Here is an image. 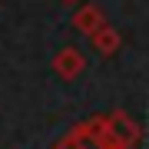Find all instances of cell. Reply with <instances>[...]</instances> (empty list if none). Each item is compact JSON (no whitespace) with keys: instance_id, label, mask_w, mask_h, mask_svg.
<instances>
[{"instance_id":"obj_1","label":"cell","mask_w":149,"mask_h":149,"mask_svg":"<svg viewBox=\"0 0 149 149\" xmlns=\"http://www.w3.org/2000/svg\"><path fill=\"white\" fill-rule=\"evenodd\" d=\"M106 129H109V136L116 139L123 149H136V143L143 139V126H139L129 113H123V109H113L106 116Z\"/></svg>"},{"instance_id":"obj_2","label":"cell","mask_w":149,"mask_h":149,"mask_svg":"<svg viewBox=\"0 0 149 149\" xmlns=\"http://www.w3.org/2000/svg\"><path fill=\"white\" fill-rule=\"evenodd\" d=\"M83 70H86V56H83L76 47H63V50L53 56V73L60 76V80H76Z\"/></svg>"},{"instance_id":"obj_3","label":"cell","mask_w":149,"mask_h":149,"mask_svg":"<svg viewBox=\"0 0 149 149\" xmlns=\"http://www.w3.org/2000/svg\"><path fill=\"white\" fill-rule=\"evenodd\" d=\"M73 27L80 33H86V37H93L100 27H106V13H103L96 3H83L80 10L73 13Z\"/></svg>"},{"instance_id":"obj_4","label":"cell","mask_w":149,"mask_h":149,"mask_svg":"<svg viewBox=\"0 0 149 149\" xmlns=\"http://www.w3.org/2000/svg\"><path fill=\"white\" fill-rule=\"evenodd\" d=\"M90 43H93V50H96L100 56H113V53L123 47V37H119V30H113L109 23H106V27H100V30L90 37Z\"/></svg>"},{"instance_id":"obj_5","label":"cell","mask_w":149,"mask_h":149,"mask_svg":"<svg viewBox=\"0 0 149 149\" xmlns=\"http://www.w3.org/2000/svg\"><path fill=\"white\" fill-rule=\"evenodd\" d=\"M53 149H93V146H73L70 139H63V143H60V146H53Z\"/></svg>"},{"instance_id":"obj_6","label":"cell","mask_w":149,"mask_h":149,"mask_svg":"<svg viewBox=\"0 0 149 149\" xmlns=\"http://www.w3.org/2000/svg\"><path fill=\"white\" fill-rule=\"evenodd\" d=\"M63 3H76V0H63Z\"/></svg>"}]
</instances>
